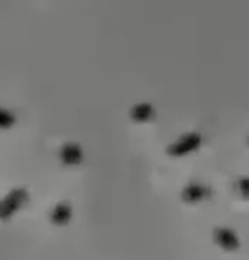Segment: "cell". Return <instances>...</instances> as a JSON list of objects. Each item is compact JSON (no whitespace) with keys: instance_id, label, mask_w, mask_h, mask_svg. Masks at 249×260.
<instances>
[{"instance_id":"7","label":"cell","mask_w":249,"mask_h":260,"mask_svg":"<svg viewBox=\"0 0 249 260\" xmlns=\"http://www.w3.org/2000/svg\"><path fill=\"white\" fill-rule=\"evenodd\" d=\"M131 119L134 122H149L154 119V107L148 104V102H139L131 107Z\"/></svg>"},{"instance_id":"3","label":"cell","mask_w":249,"mask_h":260,"mask_svg":"<svg viewBox=\"0 0 249 260\" xmlns=\"http://www.w3.org/2000/svg\"><path fill=\"white\" fill-rule=\"evenodd\" d=\"M60 160L65 167L81 165L83 160H85V153H83L81 145L75 143V141H66V143H63L60 148Z\"/></svg>"},{"instance_id":"4","label":"cell","mask_w":249,"mask_h":260,"mask_svg":"<svg viewBox=\"0 0 249 260\" xmlns=\"http://www.w3.org/2000/svg\"><path fill=\"white\" fill-rule=\"evenodd\" d=\"M71 219H73V206L68 201L58 203L50 213V221L55 226H66Z\"/></svg>"},{"instance_id":"6","label":"cell","mask_w":249,"mask_h":260,"mask_svg":"<svg viewBox=\"0 0 249 260\" xmlns=\"http://www.w3.org/2000/svg\"><path fill=\"white\" fill-rule=\"evenodd\" d=\"M183 201L188 204H197V203H202L211 196V190L209 187H205L202 184H190L187 187L183 189Z\"/></svg>"},{"instance_id":"5","label":"cell","mask_w":249,"mask_h":260,"mask_svg":"<svg viewBox=\"0 0 249 260\" xmlns=\"http://www.w3.org/2000/svg\"><path fill=\"white\" fill-rule=\"evenodd\" d=\"M214 240L221 248L227 250V252H234V250L239 248V237L234 233V230L231 228H217L216 233H214Z\"/></svg>"},{"instance_id":"8","label":"cell","mask_w":249,"mask_h":260,"mask_svg":"<svg viewBox=\"0 0 249 260\" xmlns=\"http://www.w3.org/2000/svg\"><path fill=\"white\" fill-rule=\"evenodd\" d=\"M17 122V117L12 114L11 111L6 109V107H0V129L2 131H7L11 127L16 126Z\"/></svg>"},{"instance_id":"1","label":"cell","mask_w":249,"mask_h":260,"mask_svg":"<svg viewBox=\"0 0 249 260\" xmlns=\"http://www.w3.org/2000/svg\"><path fill=\"white\" fill-rule=\"evenodd\" d=\"M29 201V192L24 187H14L0 199V221H9Z\"/></svg>"},{"instance_id":"2","label":"cell","mask_w":249,"mask_h":260,"mask_svg":"<svg viewBox=\"0 0 249 260\" xmlns=\"http://www.w3.org/2000/svg\"><path fill=\"white\" fill-rule=\"evenodd\" d=\"M202 145V136L198 133H187L182 135L177 141H173L172 145L168 146L166 153L173 158H180V156H187L193 151H197Z\"/></svg>"},{"instance_id":"9","label":"cell","mask_w":249,"mask_h":260,"mask_svg":"<svg viewBox=\"0 0 249 260\" xmlns=\"http://www.w3.org/2000/svg\"><path fill=\"white\" fill-rule=\"evenodd\" d=\"M236 190H237V194L241 196L242 199H247L249 201V177L239 179L237 184H236Z\"/></svg>"}]
</instances>
